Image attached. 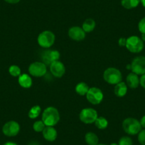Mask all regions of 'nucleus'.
<instances>
[{
	"label": "nucleus",
	"instance_id": "nucleus-38",
	"mask_svg": "<svg viewBox=\"0 0 145 145\" xmlns=\"http://www.w3.org/2000/svg\"><path fill=\"white\" fill-rule=\"evenodd\" d=\"M110 145H119V144H117V143H112Z\"/></svg>",
	"mask_w": 145,
	"mask_h": 145
},
{
	"label": "nucleus",
	"instance_id": "nucleus-18",
	"mask_svg": "<svg viewBox=\"0 0 145 145\" xmlns=\"http://www.w3.org/2000/svg\"><path fill=\"white\" fill-rule=\"evenodd\" d=\"M96 26L95 22L93 19H87L83 24L82 29L86 33H90L93 31Z\"/></svg>",
	"mask_w": 145,
	"mask_h": 145
},
{
	"label": "nucleus",
	"instance_id": "nucleus-37",
	"mask_svg": "<svg viewBox=\"0 0 145 145\" xmlns=\"http://www.w3.org/2000/svg\"><path fill=\"white\" fill-rule=\"evenodd\" d=\"M127 69H131V64L130 65H127Z\"/></svg>",
	"mask_w": 145,
	"mask_h": 145
},
{
	"label": "nucleus",
	"instance_id": "nucleus-17",
	"mask_svg": "<svg viewBox=\"0 0 145 145\" xmlns=\"http://www.w3.org/2000/svg\"><path fill=\"white\" fill-rule=\"evenodd\" d=\"M19 84L24 88H29L32 86V79L29 75L22 74L19 77Z\"/></svg>",
	"mask_w": 145,
	"mask_h": 145
},
{
	"label": "nucleus",
	"instance_id": "nucleus-16",
	"mask_svg": "<svg viewBox=\"0 0 145 145\" xmlns=\"http://www.w3.org/2000/svg\"><path fill=\"white\" fill-rule=\"evenodd\" d=\"M114 92H115V94L117 97H124L127 93V86L123 82H120V83L115 85Z\"/></svg>",
	"mask_w": 145,
	"mask_h": 145
},
{
	"label": "nucleus",
	"instance_id": "nucleus-7",
	"mask_svg": "<svg viewBox=\"0 0 145 145\" xmlns=\"http://www.w3.org/2000/svg\"><path fill=\"white\" fill-rule=\"evenodd\" d=\"M86 98L88 101L93 105H98L103 101V93L100 88L96 87H93L89 88Z\"/></svg>",
	"mask_w": 145,
	"mask_h": 145
},
{
	"label": "nucleus",
	"instance_id": "nucleus-8",
	"mask_svg": "<svg viewBox=\"0 0 145 145\" xmlns=\"http://www.w3.org/2000/svg\"><path fill=\"white\" fill-rule=\"evenodd\" d=\"M80 121L85 124L94 123L98 117L97 111L93 108H84L79 115Z\"/></svg>",
	"mask_w": 145,
	"mask_h": 145
},
{
	"label": "nucleus",
	"instance_id": "nucleus-14",
	"mask_svg": "<svg viewBox=\"0 0 145 145\" xmlns=\"http://www.w3.org/2000/svg\"><path fill=\"white\" fill-rule=\"evenodd\" d=\"M42 134L44 139L48 142L55 141L57 138V135H58L57 131L56 130L54 127L48 126H46V127L43 130Z\"/></svg>",
	"mask_w": 145,
	"mask_h": 145
},
{
	"label": "nucleus",
	"instance_id": "nucleus-31",
	"mask_svg": "<svg viewBox=\"0 0 145 145\" xmlns=\"http://www.w3.org/2000/svg\"><path fill=\"white\" fill-rule=\"evenodd\" d=\"M4 1L6 2L7 3L11 4V5H15V4L19 3L21 0H4Z\"/></svg>",
	"mask_w": 145,
	"mask_h": 145
},
{
	"label": "nucleus",
	"instance_id": "nucleus-25",
	"mask_svg": "<svg viewBox=\"0 0 145 145\" xmlns=\"http://www.w3.org/2000/svg\"><path fill=\"white\" fill-rule=\"evenodd\" d=\"M45 127L46 125L42 120L36 121V122H35L33 125V130L36 132H42Z\"/></svg>",
	"mask_w": 145,
	"mask_h": 145
},
{
	"label": "nucleus",
	"instance_id": "nucleus-35",
	"mask_svg": "<svg viewBox=\"0 0 145 145\" xmlns=\"http://www.w3.org/2000/svg\"><path fill=\"white\" fill-rule=\"evenodd\" d=\"M141 39H142L143 41H145V33H142Z\"/></svg>",
	"mask_w": 145,
	"mask_h": 145
},
{
	"label": "nucleus",
	"instance_id": "nucleus-2",
	"mask_svg": "<svg viewBox=\"0 0 145 145\" xmlns=\"http://www.w3.org/2000/svg\"><path fill=\"white\" fill-rule=\"evenodd\" d=\"M142 128L139 121L135 118H127L122 122V129L129 135H138Z\"/></svg>",
	"mask_w": 145,
	"mask_h": 145
},
{
	"label": "nucleus",
	"instance_id": "nucleus-5",
	"mask_svg": "<svg viewBox=\"0 0 145 145\" xmlns=\"http://www.w3.org/2000/svg\"><path fill=\"white\" fill-rule=\"evenodd\" d=\"M56 41L55 34L51 31H44L38 36L37 41L40 46L44 48H48L52 46Z\"/></svg>",
	"mask_w": 145,
	"mask_h": 145
},
{
	"label": "nucleus",
	"instance_id": "nucleus-9",
	"mask_svg": "<svg viewBox=\"0 0 145 145\" xmlns=\"http://www.w3.org/2000/svg\"><path fill=\"white\" fill-rule=\"evenodd\" d=\"M131 70L132 72L138 76L145 74V56H139L135 57L131 63Z\"/></svg>",
	"mask_w": 145,
	"mask_h": 145
},
{
	"label": "nucleus",
	"instance_id": "nucleus-1",
	"mask_svg": "<svg viewBox=\"0 0 145 145\" xmlns=\"http://www.w3.org/2000/svg\"><path fill=\"white\" fill-rule=\"evenodd\" d=\"M46 126L54 127L60 120V114L58 110L54 107H48L42 113V120Z\"/></svg>",
	"mask_w": 145,
	"mask_h": 145
},
{
	"label": "nucleus",
	"instance_id": "nucleus-22",
	"mask_svg": "<svg viewBox=\"0 0 145 145\" xmlns=\"http://www.w3.org/2000/svg\"><path fill=\"white\" fill-rule=\"evenodd\" d=\"M41 112V108L39 105H34L30 109L29 114V118L31 119H36L39 116L40 113Z\"/></svg>",
	"mask_w": 145,
	"mask_h": 145
},
{
	"label": "nucleus",
	"instance_id": "nucleus-20",
	"mask_svg": "<svg viewBox=\"0 0 145 145\" xmlns=\"http://www.w3.org/2000/svg\"><path fill=\"white\" fill-rule=\"evenodd\" d=\"M140 3V0H122L121 5L125 9H132L137 7Z\"/></svg>",
	"mask_w": 145,
	"mask_h": 145
},
{
	"label": "nucleus",
	"instance_id": "nucleus-19",
	"mask_svg": "<svg viewBox=\"0 0 145 145\" xmlns=\"http://www.w3.org/2000/svg\"><path fill=\"white\" fill-rule=\"evenodd\" d=\"M85 140L88 145H97L99 142L98 137L93 132H88L85 136Z\"/></svg>",
	"mask_w": 145,
	"mask_h": 145
},
{
	"label": "nucleus",
	"instance_id": "nucleus-26",
	"mask_svg": "<svg viewBox=\"0 0 145 145\" xmlns=\"http://www.w3.org/2000/svg\"><path fill=\"white\" fill-rule=\"evenodd\" d=\"M118 144L119 145H132L133 144V142H132V139H131L129 137L125 136L120 138V139L119 140V142H118Z\"/></svg>",
	"mask_w": 145,
	"mask_h": 145
},
{
	"label": "nucleus",
	"instance_id": "nucleus-27",
	"mask_svg": "<svg viewBox=\"0 0 145 145\" xmlns=\"http://www.w3.org/2000/svg\"><path fill=\"white\" fill-rule=\"evenodd\" d=\"M138 141L142 145H145V129H142L138 133Z\"/></svg>",
	"mask_w": 145,
	"mask_h": 145
},
{
	"label": "nucleus",
	"instance_id": "nucleus-39",
	"mask_svg": "<svg viewBox=\"0 0 145 145\" xmlns=\"http://www.w3.org/2000/svg\"><path fill=\"white\" fill-rule=\"evenodd\" d=\"M97 145H107V144H98Z\"/></svg>",
	"mask_w": 145,
	"mask_h": 145
},
{
	"label": "nucleus",
	"instance_id": "nucleus-15",
	"mask_svg": "<svg viewBox=\"0 0 145 145\" xmlns=\"http://www.w3.org/2000/svg\"><path fill=\"white\" fill-rule=\"evenodd\" d=\"M127 86L132 89H135L139 86V78L135 72H130L127 76Z\"/></svg>",
	"mask_w": 145,
	"mask_h": 145
},
{
	"label": "nucleus",
	"instance_id": "nucleus-6",
	"mask_svg": "<svg viewBox=\"0 0 145 145\" xmlns=\"http://www.w3.org/2000/svg\"><path fill=\"white\" fill-rule=\"evenodd\" d=\"M29 72L34 77H42L47 72V67L45 63L40 61L33 62L29 65Z\"/></svg>",
	"mask_w": 145,
	"mask_h": 145
},
{
	"label": "nucleus",
	"instance_id": "nucleus-29",
	"mask_svg": "<svg viewBox=\"0 0 145 145\" xmlns=\"http://www.w3.org/2000/svg\"><path fill=\"white\" fill-rule=\"evenodd\" d=\"M139 85L145 89V74L142 75L141 78H139Z\"/></svg>",
	"mask_w": 145,
	"mask_h": 145
},
{
	"label": "nucleus",
	"instance_id": "nucleus-30",
	"mask_svg": "<svg viewBox=\"0 0 145 145\" xmlns=\"http://www.w3.org/2000/svg\"><path fill=\"white\" fill-rule=\"evenodd\" d=\"M126 42H127V39L125 38H120L118 41V44H119L120 46H126Z\"/></svg>",
	"mask_w": 145,
	"mask_h": 145
},
{
	"label": "nucleus",
	"instance_id": "nucleus-24",
	"mask_svg": "<svg viewBox=\"0 0 145 145\" xmlns=\"http://www.w3.org/2000/svg\"><path fill=\"white\" fill-rule=\"evenodd\" d=\"M21 72L22 71L18 65H12L9 68V72L13 77H17V76L19 77L21 76Z\"/></svg>",
	"mask_w": 145,
	"mask_h": 145
},
{
	"label": "nucleus",
	"instance_id": "nucleus-13",
	"mask_svg": "<svg viewBox=\"0 0 145 145\" xmlns=\"http://www.w3.org/2000/svg\"><path fill=\"white\" fill-rule=\"evenodd\" d=\"M68 36L72 40L80 41L84 40L86 38V32L81 27L72 26L68 30Z\"/></svg>",
	"mask_w": 145,
	"mask_h": 145
},
{
	"label": "nucleus",
	"instance_id": "nucleus-28",
	"mask_svg": "<svg viewBox=\"0 0 145 145\" xmlns=\"http://www.w3.org/2000/svg\"><path fill=\"white\" fill-rule=\"evenodd\" d=\"M138 29L141 33H145V16L139 21L138 24Z\"/></svg>",
	"mask_w": 145,
	"mask_h": 145
},
{
	"label": "nucleus",
	"instance_id": "nucleus-36",
	"mask_svg": "<svg viewBox=\"0 0 145 145\" xmlns=\"http://www.w3.org/2000/svg\"><path fill=\"white\" fill-rule=\"evenodd\" d=\"M140 2L142 3V6L145 8V0H140Z\"/></svg>",
	"mask_w": 145,
	"mask_h": 145
},
{
	"label": "nucleus",
	"instance_id": "nucleus-12",
	"mask_svg": "<svg viewBox=\"0 0 145 145\" xmlns=\"http://www.w3.org/2000/svg\"><path fill=\"white\" fill-rule=\"evenodd\" d=\"M50 71L54 77L59 78L63 77V75L65 74V65L62 62L59 61H54L50 65Z\"/></svg>",
	"mask_w": 145,
	"mask_h": 145
},
{
	"label": "nucleus",
	"instance_id": "nucleus-34",
	"mask_svg": "<svg viewBox=\"0 0 145 145\" xmlns=\"http://www.w3.org/2000/svg\"><path fill=\"white\" fill-rule=\"evenodd\" d=\"M29 145H40V144L39 142H36V141H33V142H30V143L29 144Z\"/></svg>",
	"mask_w": 145,
	"mask_h": 145
},
{
	"label": "nucleus",
	"instance_id": "nucleus-21",
	"mask_svg": "<svg viewBox=\"0 0 145 145\" xmlns=\"http://www.w3.org/2000/svg\"><path fill=\"white\" fill-rule=\"evenodd\" d=\"M88 90V86L86 83H83V82L78 83L77 86H76V92L77 93V94H78L80 96L86 95Z\"/></svg>",
	"mask_w": 145,
	"mask_h": 145
},
{
	"label": "nucleus",
	"instance_id": "nucleus-3",
	"mask_svg": "<svg viewBox=\"0 0 145 145\" xmlns=\"http://www.w3.org/2000/svg\"><path fill=\"white\" fill-rule=\"evenodd\" d=\"M103 78L107 83L116 85L122 82V76L120 71L116 68H108L103 73Z\"/></svg>",
	"mask_w": 145,
	"mask_h": 145
},
{
	"label": "nucleus",
	"instance_id": "nucleus-23",
	"mask_svg": "<svg viewBox=\"0 0 145 145\" xmlns=\"http://www.w3.org/2000/svg\"><path fill=\"white\" fill-rule=\"evenodd\" d=\"M94 123L99 129H105L108 126V121L103 117L97 118Z\"/></svg>",
	"mask_w": 145,
	"mask_h": 145
},
{
	"label": "nucleus",
	"instance_id": "nucleus-10",
	"mask_svg": "<svg viewBox=\"0 0 145 145\" xmlns=\"http://www.w3.org/2000/svg\"><path fill=\"white\" fill-rule=\"evenodd\" d=\"M20 131V125L16 121H9L3 125L2 132L7 137H15Z\"/></svg>",
	"mask_w": 145,
	"mask_h": 145
},
{
	"label": "nucleus",
	"instance_id": "nucleus-4",
	"mask_svg": "<svg viewBox=\"0 0 145 145\" xmlns=\"http://www.w3.org/2000/svg\"><path fill=\"white\" fill-rule=\"evenodd\" d=\"M126 48L129 51L133 54H138L142 51L144 47V41L139 36H132L127 39Z\"/></svg>",
	"mask_w": 145,
	"mask_h": 145
},
{
	"label": "nucleus",
	"instance_id": "nucleus-11",
	"mask_svg": "<svg viewBox=\"0 0 145 145\" xmlns=\"http://www.w3.org/2000/svg\"><path fill=\"white\" fill-rule=\"evenodd\" d=\"M59 51L56 50H46L41 55V58L44 63L46 65H50L53 62L59 61L60 58Z\"/></svg>",
	"mask_w": 145,
	"mask_h": 145
},
{
	"label": "nucleus",
	"instance_id": "nucleus-32",
	"mask_svg": "<svg viewBox=\"0 0 145 145\" xmlns=\"http://www.w3.org/2000/svg\"><path fill=\"white\" fill-rule=\"evenodd\" d=\"M139 122H140V125L141 126H142V127L145 128V115H144V116L141 118Z\"/></svg>",
	"mask_w": 145,
	"mask_h": 145
},
{
	"label": "nucleus",
	"instance_id": "nucleus-33",
	"mask_svg": "<svg viewBox=\"0 0 145 145\" xmlns=\"http://www.w3.org/2000/svg\"><path fill=\"white\" fill-rule=\"evenodd\" d=\"M3 145H18L17 144L14 143V142H6L5 144H4Z\"/></svg>",
	"mask_w": 145,
	"mask_h": 145
}]
</instances>
